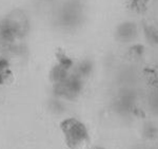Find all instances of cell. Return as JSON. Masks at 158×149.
I'll return each mask as SVG.
<instances>
[{
	"mask_svg": "<svg viewBox=\"0 0 158 149\" xmlns=\"http://www.w3.org/2000/svg\"><path fill=\"white\" fill-rule=\"evenodd\" d=\"M63 138L70 149H83L90 142V133L86 126L77 119L70 117L61 122Z\"/></svg>",
	"mask_w": 158,
	"mask_h": 149,
	"instance_id": "1",
	"label": "cell"
},
{
	"mask_svg": "<svg viewBox=\"0 0 158 149\" xmlns=\"http://www.w3.org/2000/svg\"><path fill=\"white\" fill-rule=\"evenodd\" d=\"M117 34H118V37L121 40L129 42V40H132L136 36V27L133 24L127 22V24H123L119 27Z\"/></svg>",
	"mask_w": 158,
	"mask_h": 149,
	"instance_id": "2",
	"label": "cell"
},
{
	"mask_svg": "<svg viewBox=\"0 0 158 149\" xmlns=\"http://www.w3.org/2000/svg\"><path fill=\"white\" fill-rule=\"evenodd\" d=\"M148 34H149V38L150 40H153V42H158V30L156 29H150L149 31H147Z\"/></svg>",
	"mask_w": 158,
	"mask_h": 149,
	"instance_id": "3",
	"label": "cell"
},
{
	"mask_svg": "<svg viewBox=\"0 0 158 149\" xmlns=\"http://www.w3.org/2000/svg\"><path fill=\"white\" fill-rule=\"evenodd\" d=\"M135 7H144L147 4L148 0H132Z\"/></svg>",
	"mask_w": 158,
	"mask_h": 149,
	"instance_id": "4",
	"label": "cell"
},
{
	"mask_svg": "<svg viewBox=\"0 0 158 149\" xmlns=\"http://www.w3.org/2000/svg\"><path fill=\"white\" fill-rule=\"evenodd\" d=\"M93 149H106L104 147H95V148H93Z\"/></svg>",
	"mask_w": 158,
	"mask_h": 149,
	"instance_id": "5",
	"label": "cell"
}]
</instances>
